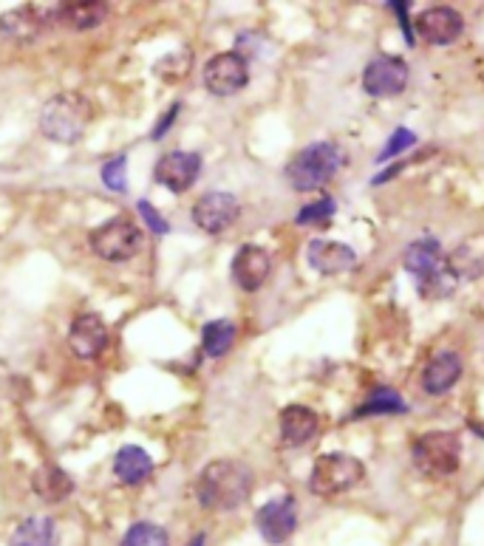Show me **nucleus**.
Segmentation results:
<instances>
[{"label":"nucleus","instance_id":"nucleus-24","mask_svg":"<svg viewBox=\"0 0 484 546\" xmlns=\"http://www.w3.org/2000/svg\"><path fill=\"white\" fill-rule=\"evenodd\" d=\"M235 337H238V329H235L233 320H210L201 329V351L207 357L218 360V357H224L233 348Z\"/></svg>","mask_w":484,"mask_h":546},{"label":"nucleus","instance_id":"nucleus-16","mask_svg":"<svg viewBox=\"0 0 484 546\" xmlns=\"http://www.w3.org/2000/svg\"><path fill=\"white\" fill-rule=\"evenodd\" d=\"M105 17H108V3L102 0H71V3H57L51 9L54 26L68 32H91Z\"/></svg>","mask_w":484,"mask_h":546},{"label":"nucleus","instance_id":"nucleus-21","mask_svg":"<svg viewBox=\"0 0 484 546\" xmlns=\"http://www.w3.org/2000/svg\"><path fill=\"white\" fill-rule=\"evenodd\" d=\"M114 476L128 487L136 484H145L153 476V459L148 450L136 445L119 447L117 456H114Z\"/></svg>","mask_w":484,"mask_h":546},{"label":"nucleus","instance_id":"nucleus-15","mask_svg":"<svg viewBox=\"0 0 484 546\" xmlns=\"http://www.w3.org/2000/svg\"><path fill=\"white\" fill-rule=\"evenodd\" d=\"M68 348L80 360H97L102 351L108 348V326L100 315H80L74 317L68 329Z\"/></svg>","mask_w":484,"mask_h":546},{"label":"nucleus","instance_id":"nucleus-14","mask_svg":"<svg viewBox=\"0 0 484 546\" xmlns=\"http://www.w3.org/2000/svg\"><path fill=\"white\" fill-rule=\"evenodd\" d=\"M306 261H309V266H312L315 272L332 278V275L351 272V269L357 266V252H354L349 244L315 238V241H309V247H306Z\"/></svg>","mask_w":484,"mask_h":546},{"label":"nucleus","instance_id":"nucleus-10","mask_svg":"<svg viewBox=\"0 0 484 546\" xmlns=\"http://www.w3.org/2000/svg\"><path fill=\"white\" fill-rule=\"evenodd\" d=\"M241 216V204L233 193L227 190H213L204 193L196 204H193V224L207 235H221L233 227Z\"/></svg>","mask_w":484,"mask_h":546},{"label":"nucleus","instance_id":"nucleus-30","mask_svg":"<svg viewBox=\"0 0 484 546\" xmlns=\"http://www.w3.org/2000/svg\"><path fill=\"white\" fill-rule=\"evenodd\" d=\"M414 145H417V133H411L408 128H397V131L391 133V139H388V145L383 148V153L377 156V162H388V159L400 156L402 150L414 148Z\"/></svg>","mask_w":484,"mask_h":546},{"label":"nucleus","instance_id":"nucleus-2","mask_svg":"<svg viewBox=\"0 0 484 546\" xmlns=\"http://www.w3.org/2000/svg\"><path fill=\"white\" fill-rule=\"evenodd\" d=\"M346 165V150L337 142H312L303 150H298L289 165H286V182L298 193H315L320 187L332 182L334 176Z\"/></svg>","mask_w":484,"mask_h":546},{"label":"nucleus","instance_id":"nucleus-5","mask_svg":"<svg viewBox=\"0 0 484 546\" xmlns=\"http://www.w3.org/2000/svg\"><path fill=\"white\" fill-rule=\"evenodd\" d=\"M366 479V467L349 453H323L312 464L309 490L320 498L343 496Z\"/></svg>","mask_w":484,"mask_h":546},{"label":"nucleus","instance_id":"nucleus-28","mask_svg":"<svg viewBox=\"0 0 484 546\" xmlns=\"http://www.w3.org/2000/svg\"><path fill=\"white\" fill-rule=\"evenodd\" d=\"M102 184L114 193H128V156L122 153L117 159H108L102 165Z\"/></svg>","mask_w":484,"mask_h":546},{"label":"nucleus","instance_id":"nucleus-27","mask_svg":"<svg viewBox=\"0 0 484 546\" xmlns=\"http://www.w3.org/2000/svg\"><path fill=\"white\" fill-rule=\"evenodd\" d=\"M119 546H170V535L165 527H159L153 521H136L122 535Z\"/></svg>","mask_w":484,"mask_h":546},{"label":"nucleus","instance_id":"nucleus-1","mask_svg":"<svg viewBox=\"0 0 484 546\" xmlns=\"http://www.w3.org/2000/svg\"><path fill=\"white\" fill-rule=\"evenodd\" d=\"M252 487H255V476L247 464L238 459H216L199 473L196 498L204 510L233 513L250 501Z\"/></svg>","mask_w":484,"mask_h":546},{"label":"nucleus","instance_id":"nucleus-17","mask_svg":"<svg viewBox=\"0 0 484 546\" xmlns=\"http://www.w3.org/2000/svg\"><path fill=\"white\" fill-rule=\"evenodd\" d=\"M462 371H465V363L456 351H439L422 368V391L428 397H442L462 380Z\"/></svg>","mask_w":484,"mask_h":546},{"label":"nucleus","instance_id":"nucleus-11","mask_svg":"<svg viewBox=\"0 0 484 546\" xmlns=\"http://www.w3.org/2000/svg\"><path fill=\"white\" fill-rule=\"evenodd\" d=\"M201 176V156L196 150H167L153 167V182L170 193H187Z\"/></svg>","mask_w":484,"mask_h":546},{"label":"nucleus","instance_id":"nucleus-20","mask_svg":"<svg viewBox=\"0 0 484 546\" xmlns=\"http://www.w3.org/2000/svg\"><path fill=\"white\" fill-rule=\"evenodd\" d=\"M445 261H448V258L442 255V244L436 241L434 235H422V238H417L414 244L405 247V255H402V266H405L417 281L434 275L436 269L445 266Z\"/></svg>","mask_w":484,"mask_h":546},{"label":"nucleus","instance_id":"nucleus-12","mask_svg":"<svg viewBox=\"0 0 484 546\" xmlns=\"http://www.w3.org/2000/svg\"><path fill=\"white\" fill-rule=\"evenodd\" d=\"M230 275H233V283L241 292H258L272 275V255L258 244H244L235 252Z\"/></svg>","mask_w":484,"mask_h":546},{"label":"nucleus","instance_id":"nucleus-35","mask_svg":"<svg viewBox=\"0 0 484 546\" xmlns=\"http://www.w3.org/2000/svg\"><path fill=\"white\" fill-rule=\"evenodd\" d=\"M204 544H207V535H204V532H199V535H196V538H193V541H190L187 546H204Z\"/></svg>","mask_w":484,"mask_h":546},{"label":"nucleus","instance_id":"nucleus-18","mask_svg":"<svg viewBox=\"0 0 484 546\" xmlns=\"http://www.w3.org/2000/svg\"><path fill=\"white\" fill-rule=\"evenodd\" d=\"M49 26H54L51 12H40L37 6H20L0 17V34L12 37V40H37L40 34L49 32Z\"/></svg>","mask_w":484,"mask_h":546},{"label":"nucleus","instance_id":"nucleus-33","mask_svg":"<svg viewBox=\"0 0 484 546\" xmlns=\"http://www.w3.org/2000/svg\"><path fill=\"white\" fill-rule=\"evenodd\" d=\"M391 9H394V15L402 20V32H405V40L408 43H414V29H411V23H408V3H391Z\"/></svg>","mask_w":484,"mask_h":546},{"label":"nucleus","instance_id":"nucleus-8","mask_svg":"<svg viewBox=\"0 0 484 546\" xmlns=\"http://www.w3.org/2000/svg\"><path fill=\"white\" fill-rule=\"evenodd\" d=\"M411 80V68L397 54H377L363 71V91L368 97L388 100V97H400L408 88Z\"/></svg>","mask_w":484,"mask_h":546},{"label":"nucleus","instance_id":"nucleus-3","mask_svg":"<svg viewBox=\"0 0 484 546\" xmlns=\"http://www.w3.org/2000/svg\"><path fill=\"white\" fill-rule=\"evenodd\" d=\"M94 108L83 94H57L40 111V131L57 145H77L91 125Z\"/></svg>","mask_w":484,"mask_h":546},{"label":"nucleus","instance_id":"nucleus-4","mask_svg":"<svg viewBox=\"0 0 484 546\" xmlns=\"http://www.w3.org/2000/svg\"><path fill=\"white\" fill-rule=\"evenodd\" d=\"M411 459L422 476L434 481L448 479L462 464V439L453 431L422 433L411 447Z\"/></svg>","mask_w":484,"mask_h":546},{"label":"nucleus","instance_id":"nucleus-34","mask_svg":"<svg viewBox=\"0 0 484 546\" xmlns=\"http://www.w3.org/2000/svg\"><path fill=\"white\" fill-rule=\"evenodd\" d=\"M402 167H405V162H397V165H394V167H388L385 173H380L377 179H371V184H383V182H388V179H394V176L400 173Z\"/></svg>","mask_w":484,"mask_h":546},{"label":"nucleus","instance_id":"nucleus-9","mask_svg":"<svg viewBox=\"0 0 484 546\" xmlns=\"http://www.w3.org/2000/svg\"><path fill=\"white\" fill-rule=\"evenodd\" d=\"M255 527L267 544H286L298 530V501L295 496H278L255 513Z\"/></svg>","mask_w":484,"mask_h":546},{"label":"nucleus","instance_id":"nucleus-22","mask_svg":"<svg viewBox=\"0 0 484 546\" xmlns=\"http://www.w3.org/2000/svg\"><path fill=\"white\" fill-rule=\"evenodd\" d=\"M32 490L46 504H63L74 493V479L57 464H40L32 476Z\"/></svg>","mask_w":484,"mask_h":546},{"label":"nucleus","instance_id":"nucleus-32","mask_svg":"<svg viewBox=\"0 0 484 546\" xmlns=\"http://www.w3.org/2000/svg\"><path fill=\"white\" fill-rule=\"evenodd\" d=\"M179 111H182V105L179 102H173L170 108H167V114L162 116V122H156V128H153L151 139H162L167 131H170V125L176 122V116H179Z\"/></svg>","mask_w":484,"mask_h":546},{"label":"nucleus","instance_id":"nucleus-23","mask_svg":"<svg viewBox=\"0 0 484 546\" xmlns=\"http://www.w3.org/2000/svg\"><path fill=\"white\" fill-rule=\"evenodd\" d=\"M9 546H60L57 521L49 515H29L23 518L9 538Z\"/></svg>","mask_w":484,"mask_h":546},{"label":"nucleus","instance_id":"nucleus-7","mask_svg":"<svg viewBox=\"0 0 484 546\" xmlns=\"http://www.w3.org/2000/svg\"><path fill=\"white\" fill-rule=\"evenodd\" d=\"M204 88L213 97H235L250 83V63L241 51H221L204 66Z\"/></svg>","mask_w":484,"mask_h":546},{"label":"nucleus","instance_id":"nucleus-6","mask_svg":"<svg viewBox=\"0 0 484 546\" xmlns=\"http://www.w3.org/2000/svg\"><path fill=\"white\" fill-rule=\"evenodd\" d=\"M142 241H145V235H142V230L136 227L131 218H108V221H102L100 227H94L91 235H88L91 252L100 261H108V264L131 261L136 252L142 249Z\"/></svg>","mask_w":484,"mask_h":546},{"label":"nucleus","instance_id":"nucleus-25","mask_svg":"<svg viewBox=\"0 0 484 546\" xmlns=\"http://www.w3.org/2000/svg\"><path fill=\"white\" fill-rule=\"evenodd\" d=\"M408 411V405H405V399L397 394V391H391V388H377L371 399H368L366 405H360L351 419H366V416H391V414H405Z\"/></svg>","mask_w":484,"mask_h":546},{"label":"nucleus","instance_id":"nucleus-31","mask_svg":"<svg viewBox=\"0 0 484 546\" xmlns=\"http://www.w3.org/2000/svg\"><path fill=\"white\" fill-rule=\"evenodd\" d=\"M136 210H139V216L148 224V230H151L153 235H167V232H170V224L162 218V213H156V207H153L151 201L139 199Z\"/></svg>","mask_w":484,"mask_h":546},{"label":"nucleus","instance_id":"nucleus-29","mask_svg":"<svg viewBox=\"0 0 484 546\" xmlns=\"http://www.w3.org/2000/svg\"><path fill=\"white\" fill-rule=\"evenodd\" d=\"M332 216H334V199L323 196V199L312 201V204L301 207V213H298L295 221H298V224H326Z\"/></svg>","mask_w":484,"mask_h":546},{"label":"nucleus","instance_id":"nucleus-13","mask_svg":"<svg viewBox=\"0 0 484 546\" xmlns=\"http://www.w3.org/2000/svg\"><path fill=\"white\" fill-rule=\"evenodd\" d=\"M414 29L431 46H451L465 32V17L451 6H431V9L419 12Z\"/></svg>","mask_w":484,"mask_h":546},{"label":"nucleus","instance_id":"nucleus-19","mask_svg":"<svg viewBox=\"0 0 484 546\" xmlns=\"http://www.w3.org/2000/svg\"><path fill=\"white\" fill-rule=\"evenodd\" d=\"M278 428H281V442L286 447H303L315 439L320 419L309 405H286L278 419Z\"/></svg>","mask_w":484,"mask_h":546},{"label":"nucleus","instance_id":"nucleus-26","mask_svg":"<svg viewBox=\"0 0 484 546\" xmlns=\"http://www.w3.org/2000/svg\"><path fill=\"white\" fill-rule=\"evenodd\" d=\"M190 68H193V51L176 49L170 51V54H165V57L153 66V71H156V77H159L162 83L176 85L182 83L184 77L190 74Z\"/></svg>","mask_w":484,"mask_h":546}]
</instances>
